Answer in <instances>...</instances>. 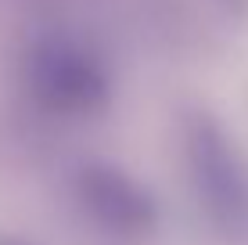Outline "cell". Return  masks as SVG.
I'll use <instances>...</instances> for the list:
<instances>
[{"label": "cell", "instance_id": "6da1fadb", "mask_svg": "<svg viewBox=\"0 0 248 245\" xmlns=\"http://www.w3.org/2000/svg\"><path fill=\"white\" fill-rule=\"evenodd\" d=\"M180 151L187 184L205 220L227 242H248V155L212 108L180 115Z\"/></svg>", "mask_w": 248, "mask_h": 245}, {"label": "cell", "instance_id": "7a4b0ae2", "mask_svg": "<svg viewBox=\"0 0 248 245\" xmlns=\"http://www.w3.org/2000/svg\"><path fill=\"white\" fill-rule=\"evenodd\" d=\"M29 94L58 115H101L112 105V72L101 54L68 33H40L22 50Z\"/></svg>", "mask_w": 248, "mask_h": 245}, {"label": "cell", "instance_id": "3957f363", "mask_svg": "<svg viewBox=\"0 0 248 245\" xmlns=\"http://www.w3.org/2000/svg\"><path fill=\"white\" fill-rule=\"evenodd\" d=\"M76 198L83 213L119 242L148 238L162 220L155 191L144 180H137L130 170L101 159H90L76 170Z\"/></svg>", "mask_w": 248, "mask_h": 245}, {"label": "cell", "instance_id": "277c9868", "mask_svg": "<svg viewBox=\"0 0 248 245\" xmlns=\"http://www.w3.org/2000/svg\"><path fill=\"white\" fill-rule=\"evenodd\" d=\"M0 245H29V242H22V238H11V234H0Z\"/></svg>", "mask_w": 248, "mask_h": 245}]
</instances>
